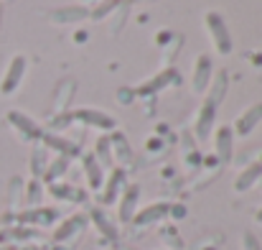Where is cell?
I'll list each match as a JSON object with an SVG mask.
<instances>
[{
	"label": "cell",
	"instance_id": "1",
	"mask_svg": "<svg viewBox=\"0 0 262 250\" xmlns=\"http://www.w3.org/2000/svg\"><path fill=\"white\" fill-rule=\"evenodd\" d=\"M204 28H206L209 41H211V46H214L216 54H222V56L232 54V36H229V31H227L224 18H222L216 10H209V13L204 15Z\"/></svg>",
	"mask_w": 262,
	"mask_h": 250
},
{
	"label": "cell",
	"instance_id": "2",
	"mask_svg": "<svg viewBox=\"0 0 262 250\" xmlns=\"http://www.w3.org/2000/svg\"><path fill=\"white\" fill-rule=\"evenodd\" d=\"M5 120H8V125L18 133V138L26 141V143H38L41 136H43V128H41L33 118H28L26 112H20V110H8V112H5Z\"/></svg>",
	"mask_w": 262,
	"mask_h": 250
},
{
	"label": "cell",
	"instance_id": "3",
	"mask_svg": "<svg viewBox=\"0 0 262 250\" xmlns=\"http://www.w3.org/2000/svg\"><path fill=\"white\" fill-rule=\"evenodd\" d=\"M214 123H216V105H211L209 100L201 102V107L196 110V118H193V136L196 141H209V136L214 133Z\"/></svg>",
	"mask_w": 262,
	"mask_h": 250
},
{
	"label": "cell",
	"instance_id": "4",
	"mask_svg": "<svg viewBox=\"0 0 262 250\" xmlns=\"http://www.w3.org/2000/svg\"><path fill=\"white\" fill-rule=\"evenodd\" d=\"M125 184H127L125 181V171L122 168H110V174H104V181L99 186V204H104V207L115 204L120 191L125 189Z\"/></svg>",
	"mask_w": 262,
	"mask_h": 250
},
{
	"label": "cell",
	"instance_id": "5",
	"mask_svg": "<svg viewBox=\"0 0 262 250\" xmlns=\"http://www.w3.org/2000/svg\"><path fill=\"white\" fill-rule=\"evenodd\" d=\"M191 89L193 94H204L206 87H209V80L214 74V64H211V56L209 54H199L193 59V67H191Z\"/></svg>",
	"mask_w": 262,
	"mask_h": 250
},
{
	"label": "cell",
	"instance_id": "6",
	"mask_svg": "<svg viewBox=\"0 0 262 250\" xmlns=\"http://www.w3.org/2000/svg\"><path fill=\"white\" fill-rule=\"evenodd\" d=\"M72 123H82L87 128H97V130H115V118H110L104 110H92V107H82L72 112Z\"/></svg>",
	"mask_w": 262,
	"mask_h": 250
},
{
	"label": "cell",
	"instance_id": "7",
	"mask_svg": "<svg viewBox=\"0 0 262 250\" xmlns=\"http://www.w3.org/2000/svg\"><path fill=\"white\" fill-rule=\"evenodd\" d=\"M260 123H262V102H255L245 112H239L237 120H234V125H229V128H232L234 138H247Z\"/></svg>",
	"mask_w": 262,
	"mask_h": 250
},
{
	"label": "cell",
	"instance_id": "8",
	"mask_svg": "<svg viewBox=\"0 0 262 250\" xmlns=\"http://www.w3.org/2000/svg\"><path fill=\"white\" fill-rule=\"evenodd\" d=\"M23 74H26V56H13L10 62H8V67H5V74H3V80H0V94H13L15 89H18V84L23 80Z\"/></svg>",
	"mask_w": 262,
	"mask_h": 250
},
{
	"label": "cell",
	"instance_id": "9",
	"mask_svg": "<svg viewBox=\"0 0 262 250\" xmlns=\"http://www.w3.org/2000/svg\"><path fill=\"white\" fill-rule=\"evenodd\" d=\"M107 141H110V151H112V164H115V168H122L125 171V168L133 164V148H130L127 138L122 133L112 130L107 136Z\"/></svg>",
	"mask_w": 262,
	"mask_h": 250
},
{
	"label": "cell",
	"instance_id": "10",
	"mask_svg": "<svg viewBox=\"0 0 262 250\" xmlns=\"http://www.w3.org/2000/svg\"><path fill=\"white\" fill-rule=\"evenodd\" d=\"M41 146H43L46 151H54L56 156H67V159H77V156H82V153H79V146H77L74 141H67V138L59 136V133H46V130H43V136H41Z\"/></svg>",
	"mask_w": 262,
	"mask_h": 250
},
{
	"label": "cell",
	"instance_id": "11",
	"mask_svg": "<svg viewBox=\"0 0 262 250\" xmlns=\"http://www.w3.org/2000/svg\"><path fill=\"white\" fill-rule=\"evenodd\" d=\"M138 199H140V186L138 184H125V189L117 197V220L120 222H130L133 220Z\"/></svg>",
	"mask_w": 262,
	"mask_h": 250
},
{
	"label": "cell",
	"instance_id": "12",
	"mask_svg": "<svg viewBox=\"0 0 262 250\" xmlns=\"http://www.w3.org/2000/svg\"><path fill=\"white\" fill-rule=\"evenodd\" d=\"M84 227H87V217H84V215H72V217H67L61 225L54 227V243H59V245H61V243H69L72 238L82 235Z\"/></svg>",
	"mask_w": 262,
	"mask_h": 250
},
{
	"label": "cell",
	"instance_id": "13",
	"mask_svg": "<svg viewBox=\"0 0 262 250\" xmlns=\"http://www.w3.org/2000/svg\"><path fill=\"white\" fill-rule=\"evenodd\" d=\"M214 153L222 164H229L232 161V153H234V133L229 125H219L214 130Z\"/></svg>",
	"mask_w": 262,
	"mask_h": 250
},
{
	"label": "cell",
	"instance_id": "14",
	"mask_svg": "<svg viewBox=\"0 0 262 250\" xmlns=\"http://www.w3.org/2000/svg\"><path fill=\"white\" fill-rule=\"evenodd\" d=\"M168 84H178V72L176 69H163V72H158L156 77H150L148 82H143L133 94H140V97H148V94H156V92H161V89H166Z\"/></svg>",
	"mask_w": 262,
	"mask_h": 250
},
{
	"label": "cell",
	"instance_id": "15",
	"mask_svg": "<svg viewBox=\"0 0 262 250\" xmlns=\"http://www.w3.org/2000/svg\"><path fill=\"white\" fill-rule=\"evenodd\" d=\"M168 209H171V204H168V202H153V204L143 207L140 212H135L130 222H133V225H138V227H148V225H153V222L163 220V217L168 215Z\"/></svg>",
	"mask_w": 262,
	"mask_h": 250
},
{
	"label": "cell",
	"instance_id": "16",
	"mask_svg": "<svg viewBox=\"0 0 262 250\" xmlns=\"http://www.w3.org/2000/svg\"><path fill=\"white\" fill-rule=\"evenodd\" d=\"M227 87H229V77H227V72L224 69H216L214 74H211V80H209V87H206V97L204 100H209L211 105H222V100L227 97Z\"/></svg>",
	"mask_w": 262,
	"mask_h": 250
},
{
	"label": "cell",
	"instance_id": "17",
	"mask_svg": "<svg viewBox=\"0 0 262 250\" xmlns=\"http://www.w3.org/2000/svg\"><path fill=\"white\" fill-rule=\"evenodd\" d=\"M260 176H262V164H260V161H252V164H247V166L237 174V179H234V191H237V194H245V191H250L252 186H257Z\"/></svg>",
	"mask_w": 262,
	"mask_h": 250
},
{
	"label": "cell",
	"instance_id": "18",
	"mask_svg": "<svg viewBox=\"0 0 262 250\" xmlns=\"http://www.w3.org/2000/svg\"><path fill=\"white\" fill-rule=\"evenodd\" d=\"M56 209H49V207H33V209H26V212H20L18 215V222H23L26 227L28 225H41V227H46V225H51L54 220H56Z\"/></svg>",
	"mask_w": 262,
	"mask_h": 250
},
{
	"label": "cell",
	"instance_id": "19",
	"mask_svg": "<svg viewBox=\"0 0 262 250\" xmlns=\"http://www.w3.org/2000/svg\"><path fill=\"white\" fill-rule=\"evenodd\" d=\"M82 171H84V179H87V186L99 191L102 181H104V168L97 164V159L92 153H82Z\"/></svg>",
	"mask_w": 262,
	"mask_h": 250
},
{
	"label": "cell",
	"instance_id": "20",
	"mask_svg": "<svg viewBox=\"0 0 262 250\" xmlns=\"http://www.w3.org/2000/svg\"><path fill=\"white\" fill-rule=\"evenodd\" d=\"M87 8L84 5H69V8H56L49 21L51 23H77V21H84L87 18Z\"/></svg>",
	"mask_w": 262,
	"mask_h": 250
},
{
	"label": "cell",
	"instance_id": "21",
	"mask_svg": "<svg viewBox=\"0 0 262 250\" xmlns=\"http://www.w3.org/2000/svg\"><path fill=\"white\" fill-rule=\"evenodd\" d=\"M46 191H49L54 199H59V202H82V199H84V194H82L77 186L64 184V181H54V184H49Z\"/></svg>",
	"mask_w": 262,
	"mask_h": 250
},
{
	"label": "cell",
	"instance_id": "22",
	"mask_svg": "<svg viewBox=\"0 0 262 250\" xmlns=\"http://www.w3.org/2000/svg\"><path fill=\"white\" fill-rule=\"evenodd\" d=\"M89 220L94 222V227L99 230V235L104 238V240H117V227H115V222L102 212V209H89Z\"/></svg>",
	"mask_w": 262,
	"mask_h": 250
},
{
	"label": "cell",
	"instance_id": "23",
	"mask_svg": "<svg viewBox=\"0 0 262 250\" xmlns=\"http://www.w3.org/2000/svg\"><path fill=\"white\" fill-rule=\"evenodd\" d=\"M74 89H77V84L72 82V80H64V82L56 87V92H54V115H59V112H67V107H69V100L74 97Z\"/></svg>",
	"mask_w": 262,
	"mask_h": 250
},
{
	"label": "cell",
	"instance_id": "24",
	"mask_svg": "<svg viewBox=\"0 0 262 250\" xmlns=\"http://www.w3.org/2000/svg\"><path fill=\"white\" fill-rule=\"evenodd\" d=\"M69 164H72V159H67V156H54V159H49V166L43 171V181L46 184H54V181H59L67 171H69Z\"/></svg>",
	"mask_w": 262,
	"mask_h": 250
},
{
	"label": "cell",
	"instance_id": "25",
	"mask_svg": "<svg viewBox=\"0 0 262 250\" xmlns=\"http://www.w3.org/2000/svg\"><path fill=\"white\" fill-rule=\"evenodd\" d=\"M94 159H97V164L102 168H115L112 164V151H110V141H107V136H102V138H97V143H94V153H92Z\"/></svg>",
	"mask_w": 262,
	"mask_h": 250
},
{
	"label": "cell",
	"instance_id": "26",
	"mask_svg": "<svg viewBox=\"0 0 262 250\" xmlns=\"http://www.w3.org/2000/svg\"><path fill=\"white\" fill-rule=\"evenodd\" d=\"M41 197H43V184H41V179H31L28 186H26V194H23L26 207H28V209L41 207Z\"/></svg>",
	"mask_w": 262,
	"mask_h": 250
},
{
	"label": "cell",
	"instance_id": "27",
	"mask_svg": "<svg viewBox=\"0 0 262 250\" xmlns=\"http://www.w3.org/2000/svg\"><path fill=\"white\" fill-rule=\"evenodd\" d=\"M46 166H49V151L43 146H36L33 153H31V174H33V179H41Z\"/></svg>",
	"mask_w": 262,
	"mask_h": 250
},
{
	"label": "cell",
	"instance_id": "28",
	"mask_svg": "<svg viewBox=\"0 0 262 250\" xmlns=\"http://www.w3.org/2000/svg\"><path fill=\"white\" fill-rule=\"evenodd\" d=\"M117 8H120V0H97V3L92 5V10L87 13V18L102 21V18H107L110 13H115Z\"/></svg>",
	"mask_w": 262,
	"mask_h": 250
},
{
	"label": "cell",
	"instance_id": "29",
	"mask_svg": "<svg viewBox=\"0 0 262 250\" xmlns=\"http://www.w3.org/2000/svg\"><path fill=\"white\" fill-rule=\"evenodd\" d=\"M72 123V112H59V115H51V120H49V128L51 130H46V133H59L61 128H67Z\"/></svg>",
	"mask_w": 262,
	"mask_h": 250
},
{
	"label": "cell",
	"instance_id": "30",
	"mask_svg": "<svg viewBox=\"0 0 262 250\" xmlns=\"http://www.w3.org/2000/svg\"><path fill=\"white\" fill-rule=\"evenodd\" d=\"M239 248L242 250H262V245H260V240H257L255 233L245 230V233H242V240H239Z\"/></svg>",
	"mask_w": 262,
	"mask_h": 250
},
{
	"label": "cell",
	"instance_id": "31",
	"mask_svg": "<svg viewBox=\"0 0 262 250\" xmlns=\"http://www.w3.org/2000/svg\"><path fill=\"white\" fill-rule=\"evenodd\" d=\"M255 222H257V225H262V207L255 212Z\"/></svg>",
	"mask_w": 262,
	"mask_h": 250
},
{
	"label": "cell",
	"instance_id": "32",
	"mask_svg": "<svg viewBox=\"0 0 262 250\" xmlns=\"http://www.w3.org/2000/svg\"><path fill=\"white\" fill-rule=\"evenodd\" d=\"M0 250H15V245L13 243H5V245H0Z\"/></svg>",
	"mask_w": 262,
	"mask_h": 250
},
{
	"label": "cell",
	"instance_id": "33",
	"mask_svg": "<svg viewBox=\"0 0 262 250\" xmlns=\"http://www.w3.org/2000/svg\"><path fill=\"white\" fill-rule=\"evenodd\" d=\"M120 250H135V248H130V245H122V248H120Z\"/></svg>",
	"mask_w": 262,
	"mask_h": 250
},
{
	"label": "cell",
	"instance_id": "34",
	"mask_svg": "<svg viewBox=\"0 0 262 250\" xmlns=\"http://www.w3.org/2000/svg\"><path fill=\"white\" fill-rule=\"evenodd\" d=\"M51 250H67V248H61V245H56V248H51Z\"/></svg>",
	"mask_w": 262,
	"mask_h": 250
},
{
	"label": "cell",
	"instance_id": "35",
	"mask_svg": "<svg viewBox=\"0 0 262 250\" xmlns=\"http://www.w3.org/2000/svg\"><path fill=\"white\" fill-rule=\"evenodd\" d=\"M82 3H97V0H82Z\"/></svg>",
	"mask_w": 262,
	"mask_h": 250
},
{
	"label": "cell",
	"instance_id": "36",
	"mask_svg": "<svg viewBox=\"0 0 262 250\" xmlns=\"http://www.w3.org/2000/svg\"><path fill=\"white\" fill-rule=\"evenodd\" d=\"M257 184H260V189H262V176H260V181H257Z\"/></svg>",
	"mask_w": 262,
	"mask_h": 250
},
{
	"label": "cell",
	"instance_id": "37",
	"mask_svg": "<svg viewBox=\"0 0 262 250\" xmlns=\"http://www.w3.org/2000/svg\"><path fill=\"white\" fill-rule=\"evenodd\" d=\"M257 161H260V164H262V153H260V159H257Z\"/></svg>",
	"mask_w": 262,
	"mask_h": 250
}]
</instances>
